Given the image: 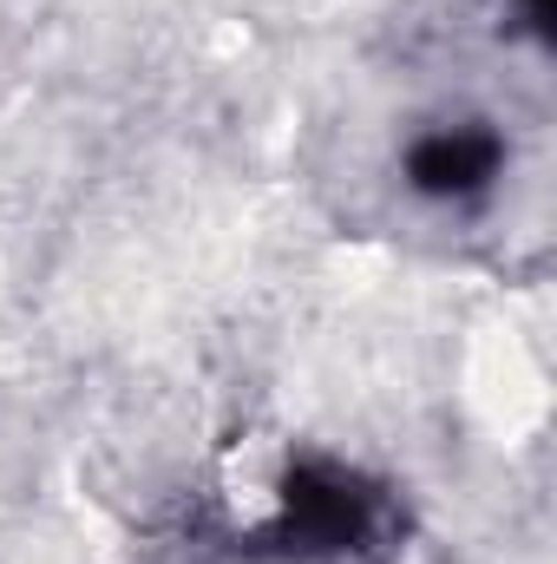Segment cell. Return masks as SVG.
<instances>
[{
    "label": "cell",
    "mask_w": 557,
    "mask_h": 564,
    "mask_svg": "<svg viewBox=\"0 0 557 564\" xmlns=\"http://www.w3.org/2000/svg\"><path fill=\"white\" fill-rule=\"evenodd\" d=\"M295 486H302V459H295L288 433H276V426H243V433H230V446H223L217 466H210L217 519H223L237 539L276 532L282 519L295 512Z\"/></svg>",
    "instance_id": "cell-1"
}]
</instances>
